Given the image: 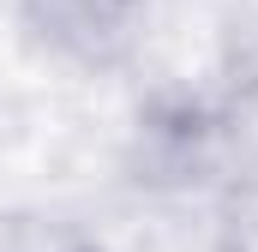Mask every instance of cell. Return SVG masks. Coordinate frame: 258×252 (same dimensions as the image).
<instances>
[{"instance_id":"cell-2","label":"cell","mask_w":258,"mask_h":252,"mask_svg":"<svg viewBox=\"0 0 258 252\" xmlns=\"http://www.w3.org/2000/svg\"><path fill=\"white\" fill-rule=\"evenodd\" d=\"M216 252H258V174H246L228 192L216 222Z\"/></svg>"},{"instance_id":"cell-1","label":"cell","mask_w":258,"mask_h":252,"mask_svg":"<svg viewBox=\"0 0 258 252\" xmlns=\"http://www.w3.org/2000/svg\"><path fill=\"white\" fill-rule=\"evenodd\" d=\"M132 0H42V18L60 30V36H102V30H120Z\"/></svg>"}]
</instances>
